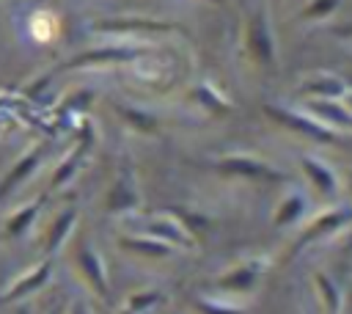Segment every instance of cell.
Here are the masks:
<instances>
[{
    "label": "cell",
    "mask_w": 352,
    "mask_h": 314,
    "mask_svg": "<svg viewBox=\"0 0 352 314\" xmlns=\"http://www.w3.org/2000/svg\"><path fill=\"white\" fill-rule=\"evenodd\" d=\"M239 47L245 61L264 74H272L278 69V36L272 28L270 8L264 3L253 6L245 19H242V33H239Z\"/></svg>",
    "instance_id": "1"
},
{
    "label": "cell",
    "mask_w": 352,
    "mask_h": 314,
    "mask_svg": "<svg viewBox=\"0 0 352 314\" xmlns=\"http://www.w3.org/2000/svg\"><path fill=\"white\" fill-rule=\"evenodd\" d=\"M344 0H305V6L297 11V19L302 25H319V22H327L338 8H341Z\"/></svg>",
    "instance_id": "26"
},
{
    "label": "cell",
    "mask_w": 352,
    "mask_h": 314,
    "mask_svg": "<svg viewBox=\"0 0 352 314\" xmlns=\"http://www.w3.org/2000/svg\"><path fill=\"white\" fill-rule=\"evenodd\" d=\"M113 113H116V118H118L132 135H138V138H157L160 129H162L160 118H157L151 110H146L143 105H135V102H116V105H113Z\"/></svg>",
    "instance_id": "19"
},
{
    "label": "cell",
    "mask_w": 352,
    "mask_h": 314,
    "mask_svg": "<svg viewBox=\"0 0 352 314\" xmlns=\"http://www.w3.org/2000/svg\"><path fill=\"white\" fill-rule=\"evenodd\" d=\"M118 248L124 253L140 259V262H165V259H170L176 253L170 245H165V242H160V240H154L148 234H140V231L118 234Z\"/></svg>",
    "instance_id": "20"
},
{
    "label": "cell",
    "mask_w": 352,
    "mask_h": 314,
    "mask_svg": "<svg viewBox=\"0 0 352 314\" xmlns=\"http://www.w3.org/2000/svg\"><path fill=\"white\" fill-rule=\"evenodd\" d=\"M72 267L80 278V284L94 295L96 300H107L110 295V275H107V262L102 251L94 242H80L72 256Z\"/></svg>",
    "instance_id": "9"
},
{
    "label": "cell",
    "mask_w": 352,
    "mask_h": 314,
    "mask_svg": "<svg viewBox=\"0 0 352 314\" xmlns=\"http://www.w3.org/2000/svg\"><path fill=\"white\" fill-rule=\"evenodd\" d=\"M270 256L264 253H250V256H242L236 262H231L228 267H223L220 273L212 275L209 281V292L214 295H223V297H231V300H248L250 295L258 292L264 275L270 273Z\"/></svg>",
    "instance_id": "2"
},
{
    "label": "cell",
    "mask_w": 352,
    "mask_h": 314,
    "mask_svg": "<svg viewBox=\"0 0 352 314\" xmlns=\"http://www.w3.org/2000/svg\"><path fill=\"white\" fill-rule=\"evenodd\" d=\"M349 223H352V209H346V207H324L316 215L305 218V223L300 226V234L294 240V248L300 251V248L314 245L319 240H330L333 234H338Z\"/></svg>",
    "instance_id": "11"
},
{
    "label": "cell",
    "mask_w": 352,
    "mask_h": 314,
    "mask_svg": "<svg viewBox=\"0 0 352 314\" xmlns=\"http://www.w3.org/2000/svg\"><path fill=\"white\" fill-rule=\"evenodd\" d=\"M94 140H96V132H94V129L77 135L74 146L58 160V165H52L50 179H47V193H58V190H63L66 185H72V182L77 179V174H80L85 157H88L91 149H94Z\"/></svg>",
    "instance_id": "13"
},
{
    "label": "cell",
    "mask_w": 352,
    "mask_h": 314,
    "mask_svg": "<svg viewBox=\"0 0 352 314\" xmlns=\"http://www.w3.org/2000/svg\"><path fill=\"white\" fill-rule=\"evenodd\" d=\"M148 55H151V47L148 44H138V41H107V44H96V47H88V50L72 55L63 63V69L66 72H80V69H104V66H138Z\"/></svg>",
    "instance_id": "4"
},
{
    "label": "cell",
    "mask_w": 352,
    "mask_h": 314,
    "mask_svg": "<svg viewBox=\"0 0 352 314\" xmlns=\"http://www.w3.org/2000/svg\"><path fill=\"white\" fill-rule=\"evenodd\" d=\"M14 314H30V306H28V303H22V306H19Z\"/></svg>",
    "instance_id": "32"
},
{
    "label": "cell",
    "mask_w": 352,
    "mask_h": 314,
    "mask_svg": "<svg viewBox=\"0 0 352 314\" xmlns=\"http://www.w3.org/2000/svg\"><path fill=\"white\" fill-rule=\"evenodd\" d=\"M264 116L278 124L280 129L292 132V135H300L311 143H336L338 140V132L330 129L327 124H322L316 116H311L305 107H292V105H280V102H267L264 107Z\"/></svg>",
    "instance_id": "7"
},
{
    "label": "cell",
    "mask_w": 352,
    "mask_h": 314,
    "mask_svg": "<svg viewBox=\"0 0 352 314\" xmlns=\"http://www.w3.org/2000/svg\"><path fill=\"white\" fill-rule=\"evenodd\" d=\"M346 88H349V85H346V80H344L341 74L319 69V72H308V74L300 77V83H297V96H300L302 102L341 99Z\"/></svg>",
    "instance_id": "18"
},
{
    "label": "cell",
    "mask_w": 352,
    "mask_h": 314,
    "mask_svg": "<svg viewBox=\"0 0 352 314\" xmlns=\"http://www.w3.org/2000/svg\"><path fill=\"white\" fill-rule=\"evenodd\" d=\"M344 179H346V190L352 193V168H346V174H344Z\"/></svg>",
    "instance_id": "31"
},
{
    "label": "cell",
    "mask_w": 352,
    "mask_h": 314,
    "mask_svg": "<svg viewBox=\"0 0 352 314\" xmlns=\"http://www.w3.org/2000/svg\"><path fill=\"white\" fill-rule=\"evenodd\" d=\"M60 314H94V308H91V306L82 300V297H74V300H72V303H69V306H66Z\"/></svg>",
    "instance_id": "28"
},
{
    "label": "cell",
    "mask_w": 352,
    "mask_h": 314,
    "mask_svg": "<svg viewBox=\"0 0 352 314\" xmlns=\"http://www.w3.org/2000/svg\"><path fill=\"white\" fill-rule=\"evenodd\" d=\"M300 107H305L311 116H316L322 124H327L336 132L352 129V118L346 116V110L341 107L338 99H316V102H302Z\"/></svg>",
    "instance_id": "23"
},
{
    "label": "cell",
    "mask_w": 352,
    "mask_h": 314,
    "mask_svg": "<svg viewBox=\"0 0 352 314\" xmlns=\"http://www.w3.org/2000/svg\"><path fill=\"white\" fill-rule=\"evenodd\" d=\"M28 33H30L33 41L50 44V41L58 36V22H55V17H52L50 11H36V14L30 17V22H28Z\"/></svg>",
    "instance_id": "27"
},
{
    "label": "cell",
    "mask_w": 352,
    "mask_h": 314,
    "mask_svg": "<svg viewBox=\"0 0 352 314\" xmlns=\"http://www.w3.org/2000/svg\"><path fill=\"white\" fill-rule=\"evenodd\" d=\"M333 36H336V39H341V41H346V44H352V22L333 28Z\"/></svg>",
    "instance_id": "29"
},
{
    "label": "cell",
    "mask_w": 352,
    "mask_h": 314,
    "mask_svg": "<svg viewBox=\"0 0 352 314\" xmlns=\"http://www.w3.org/2000/svg\"><path fill=\"white\" fill-rule=\"evenodd\" d=\"M297 165H300V174H302V179H305V185H308L316 196H322V198H327V201H333V198L338 196V190H341V176H338V171H336L324 157H319V154H300V157H297Z\"/></svg>",
    "instance_id": "14"
},
{
    "label": "cell",
    "mask_w": 352,
    "mask_h": 314,
    "mask_svg": "<svg viewBox=\"0 0 352 314\" xmlns=\"http://www.w3.org/2000/svg\"><path fill=\"white\" fill-rule=\"evenodd\" d=\"M190 306L195 314H248V306L242 300H231L214 292H198Z\"/></svg>",
    "instance_id": "25"
},
{
    "label": "cell",
    "mask_w": 352,
    "mask_h": 314,
    "mask_svg": "<svg viewBox=\"0 0 352 314\" xmlns=\"http://www.w3.org/2000/svg\"><path fill=\"white\" fill-rule=\"evenodd\" d=\"M308 215H311V198H308V193L300 190V187H292V190H286L275 201L272 215H270V223H272V229L286 231V229L302 226Z\"/></svg>",
    "instance_id": "17"
},
{
    "label": "cell",
    "mask_w": 352,
    "mask_h": 314,
    "mask_svg": "<svg viewBox=\"0 0 352 314\" xmlns=\"http://www.w3.org/2000/svg\"><path fill=\"white\" fill-rule=\"evenodd\" d=\"M182 28L170 19L160 17H143V14H118V17H102L88 22V33L104 36V39H121V41H138L148 44L146 39H160V36H173Z\"/></svg>",
    "instance_id": "3"
},
{
    "label": "cell",
    "mask_w": 352,
    "mask_h": 314,
    "mask_svg": "<svg viewBox=\"0 0 352 314\" xmlns=\"http://www.w3.org/2000/svg\"><path fill=\"white\" fill-rule=\"evenodd\" d=\"M124 223H129L132 231H140V234H148L165 245H170L176 253L179 251H192L198 245L195 234L184 226V220L176 215V212H151V215H129L124 218Z\"/></svg>",
    "instance_id": "6"
},
{
    "label": "cell",
    "mask_w": 352,
    "mask_h": 314,
    "mask_svg": "<svg viewBox=\"0 0 352 314\" xmlns=\"http://www.w3.org/2000/svg\"><path fill=\"white\" fill-rule=\"evenodd\" d=\"M162 303H165V292L160 286H140V289H132L121 300L118 314H151Z\"/></svg>",
    "instance_id": "24"
},
{
    "label": "cell",
    "mask_w": 352,
    "mask_h": 314,
    "mask_svg": "<svg viewBox=\"0 0 352 314\" xmlns=\"http://www.w3.org/2000/svg\"><path fill=\"white\" fill-rule=\"evenodd\" d=\"M77 223H80V209H77L74 204L55 209V212L50 215V220L44 223L41 234H38V248H41V253H44L47 259H55V256L66 248V242L74 237Z\"/></svg>",
    "instance_id": "12"
},
{
    "label": "cell",
    "mask_w": 352,
    "mask_h": 314,
    "mask_svg": "<svg viewBox=\"0 0 352 314\" xmlns=\"http://www.w3.org/2000/svg\"><path fill=\"white\" fill-rule=\"evenodd\" d=\"M44 163V143H33L30 149H25L0 176V201H6L8 196H14L25 182L33 179V174L41 168Z\"/></svg>",
    "instance_id": "16"
},
{
    "label": "cell",
    "mask_w": 352,
    "mask_h": 314,
    "mask_svg": "<svg viewBox=\"0 0 352 314\" xmlns=\"http://www.w3.org/2000/svg\"><path fill=\"white\" fill-rule=\"evenodd\" d=\"M275 3H280V0H275Z\"/></svg>",
    "instance_id": "34"
},
{
    "label": "cell",
    "mask_w": 352,
    "mask_h": 314,
    "mask_svg": "<svg viewBox=\"0 0 352 314\" xmlns=\"http://www.w3.org/2000/svg\"><path fill=\"white\" fill-rule=\"evenodd\" d=\"M212 171L223 179H236V182H261V185H272V182H283L286 174L272 165L270 160L253 154V151H226L220 157H214Z\"/></svg>",
    "instance_id": "5"
},
{
    "label": "cell",
    "mask_w": 352,
    "mask_h": 314,
    "mask_svg": "<svg viewBox=\"0 0 352 314\" xmlns=\"http://www.w3.org/2000/svg\"><path fill=\"white\" fill-rule=\"evenodd\" d=\"M52 273H55V259H38L36 264L25 267L22 273H16L0 292V303L6 306H19V303H28L33 295H38L50 281H52Z\"/></svg>",
    "instance_id": "10"
},
{
    "label": "cell",
    "mask_w": 352,
    "mask_h": 314,
    "mask_svg": "<svg viewBox=\"0 0 352 314\" xmlns=\"http://www.w3.org/2000/svg\"><path fill=\"white\" fill-rule=\"evenodd\" d=\"M140 185L135 176V165L129 160H121V165L116 168L110 185L102 193V209L118 220L138 215L140 212Z\"/></svg>",
    "instance_id": "8"
},
{
    "label": "cell",
    "mask_w": 352,
    "mask_h": 314,
    "mask_svg": "<svg viewBox=\"0 0 352 314\" xmlns=\"http://www.w3.org/2000/svg\"><path fill=\"white\" fill-rule=\"evenodd\" d=\"M209 3H217V0H209Z\"/></svg>",
    "instance_id": "33"
},
{
    "label": "cell",
    "mask_w": 352,
    "mask_h": 314,
    "mask_svg": "<svg viewBox=\"0 0 352 314\" xmlns=\"http://www.w3.org/2000/svg\"><path fill=\"white\" fill-rule=\"evenodd\" d=\"M311 289L316 295V303L324 314H341L344 311V289L327 270L311 273Z\"/></svg>",
    "instance_id": "21"
},
{
    "label": "cell",
    "mask_w": 352,
    "mask_h": 314,
    "mask_svg": "<svg viewBox=\"0 0 352 314\" xmlns=\"http://www.w3.org/2000/svg\"><path fill=\"white\" fill-rule=\"evenodd\" d=\"M44 201H47V196H36V198L22 201L19 207H14L0 223V242L11 245V242L25 240L36 229V223H38V218L44 212Z\"/></svg>",
    "instance_id": "15"
},
{
    "label": "cell",
    "mask_w": 352,
    "mask_h": 314,
    "mask_svg": "<svg viewBox=\"0 0 352 314\" xmlns=\"http://www.w3.org/2000/svg\"><path fill=\"white\" fill-rule=\"evenodd\" d=\"M190 102H192L198 110L209 113V116H228V113L234 110V102H231L212 80L195 83V85L190 88Z\"/></svg>",
    "instance_id": "22"
},
{
    "label": "cell",
    "mask_w": 352,
    "mask_h": 314,
    "mask_svg": "<svg viewBox=\"0 0 352 314\" xmlns=\"http://www.w3.org/2000/svg\"><path fill=\"white\" fill-rule=\"evenodd\" d=\"M55 314H60V311H55Z\"/></svg>",
    "instance_id": "35"
},
{
    "label": "cell",
    "mask_w": 352,
    "mask_h": 314,
    "mask_svg": "<svg viewBox=\"0 0 352 314\" xmlns=\"http://www.w3.org/2000/svg\"><path fill=\"white\" fill-rule=\"evenodd\" d=\"M338 102H341V107H344V110H346V116H349V118H352V85H349V88H346V91H344V96H341V99H338Z\"/></svg>",
    "instance_id": "30"
}]
</instances>
